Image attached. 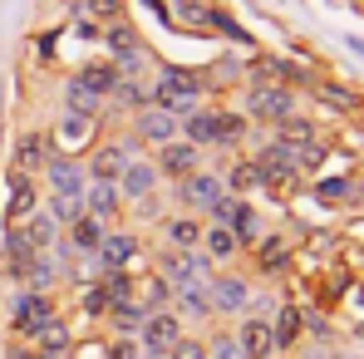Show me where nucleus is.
Here are the masks:
<instances>
[{"mask_svg": "<svg viewBox=\"0 0 364 359\" xmlns=\"http://www.w3.org/2000/svg\"><path fill=\"white\" fill-rule=\"evenodd\" d=\"M178 133L187 143H197L202 153L207 148H242L246 133H251V119L242 109H227V104H197L192 114L178 119Z\"/></svg>", "mask_w": 364, "mask_h": 359, "instance_id": "nucleus-1", "label": "nucleus"}, {"mask_svg": "<svg viewBox=\"0 0 364 359\" xmlns=\"http://www.w3.org/2000/svg\"><path fill=\"white\" fill-rule=\"evenodd\" d=\"M148 89H153V104L168 109V114H178V119L192 114L197 104H207V79L197 69H182V64H158L153 79H148Z\"/></svg>", "mask_w": 364, "mask_h": 359, "instance_id": "nucleus-2", "label": "nucleus"}, {"mask_svg": "<svg viewBox=\"0 0 364 359\" xmlns=\"http://www.w3.org/2000/svg\"><path fill=\"white\" fill-rule=\"evenodd\" d=\"M242 114L276 128L281 119H291V114H296V89H291V84H276V79H251Z\"/></svg>", "mask_w": 364, "mask_h": 359, "instance_id": "nucleus-3", "label": "nucleus"}, {"mask_svg": "<svg viewBox=\"0 0 364 359\" xmlns=\"http://www.w3.org/2000/svg\"><path fill=\"white\" fill-rule=\"evenodd\" d=\"M173 197H178L182 212H192V217H207L222 197H227V182L222 173H207V168H197V173H187V178L173 182Z\"/></svg>", "mask_w": 364, "mask_h": 359, "instance_id": "nucleus-4", "label": "nucleus"}, {"mask_svg": "<svg viewBox=\"0 0 364 359\" xmlns=\"http://www.w3.org/2000/svg\"><path fill=\"white\" fill-rule=\"evenodd\" d=\"M182 315L168 305V310H153V315H143V325H138V350H143V359H168V350L182 340Z\"/></svg>", "mask_w": 364, "mask_h": 359, "instance_id": "nucleus-5", "label": "nucleus"}, {"mask_svg": "<svg viewBox=\"0 0 364 359\" xmlns=\"http://www.w3.org/2000/svg\"><path fill=\"white\" fill-rule=\"evenodd\" d=\"M153 271L178 291V286H207L217 266H212L202 251H173V246H168V251H158V266H153Z\"/></svg>", "mask_w": 364, "mask_h": 359, "instance_id": "nucleus-6", "label": "nucleus"}, {"mask_svg": "<svg viewBox=\"0 0 364 359\" xmlns=\"http://www.w3.org/2000/svg\"><path fill=\"white\" fill-rule=\"evenodd\" d=\"M128 143L133 148H158V143H168V138H178V114H168V109H158V104H143L138 114H128Z\"/></svg>", "mask_w": 364, "mask_h": 359, "instance_id": "nucleus-7", "label": "nucleus"}, {"mask_svg": "<svg viewBox=\"0 0 364 359\" xmlns=\"http://www.w3.org/2000/svg\"><path fill=\"white\" fill-rule=\"evenodd\" d=\"M207 300H212V315H246L251 310V281L237 271H212Z\"/></svg>", "mask_w": 364, "mask_h": 359, "instance_id": "nucleus-8", "label": "nucleus"}, {"mask_svg": "<svg viewBox=\"0 0 364 359\" xmlns=\"http://www.w3.org/2000/svg\"><path fill=\"white\" fill-rule=\"evenodd\" d=\"M153 168H158V178H163V182H178V178H187V173L202 168V148L187 143V138L178 133V138H168V143L153 148Z\"/></svg>", "mask_w": 364, "mask_h": 359, "instance_id": "nucleus-9", "label": "nucleus"}, {"mask_svg": "<svg viewBox=\"0 0 364 359\" xmlns=\"http://www.w3.org/2000/svg\"><path fill=\"white\" fill-rule=\"evenodd\" d=\"M50 315H60L55 296H40V291H20V296L10 300V330H20L25 340H35V335H40V325H45Z\"/></svg>", "mask_w": 364, "mask_h": 359, "instance_id": "nucleus-10", "label": "nucleus"}, {"mask_svg": "<svg viewBox=\"0 0 364 359\" xmlns=\"http://www.w3.org/2000/svg\"><path fill=\"white\" fill-rule=\"evenodd\" d=\"M40 173H45L50 197H84V187H89L84 163H79V158H69V153H50V163H45Z\"/></svg>", "mask_w": 364, "mask_h": 359, "instance_id": "nucleus-11", "label": "nucleus"}, {"mask_svg": "<svg viewBox=\"0 0 364 359\" xmlns=\"http://www.w3.org/2000/svg\"><path fill=\"white\" fill-rule=\"evenodd\" d=\"M94 133H99V119H89V114H69V109H64L50 143H55V153L79 158V153H89V148H94Z\"/></svg>", "mask_w": 364, "mask_h": 359, "instance_id": "nucleus-12", "label": "nucleus"}, {"mask_svg": "<svg viewBox=\"0 0 364 359\" xmlns=\"http://www.w3.org/2000/svg\"><path fill=\"white\" fill-rule=\"evenodd\" d=\"M128 158H133V143L128 138H109V143H94L89 148V158H84V173L99 182H119V173L128 168Z\"/></svg>", "mask_w": 364, "mask_h": 359, "instance_id": "nucleus-13", "label": "nucleus"}, {"mask_svg": "<svg viewBox=\"0 0 364 359\" xmlns=\"http://www.w3.org/2000/svg\"><path fill=\"white\" fill-rule=\"evenodd\" d=\"M138 251H143V241L133 237V232H104V241H99V266L104 271H128L133 276V266H138Z\"/></svg>", "mask_w": 364, "mask_h": 359, "instance_id": "nucleus-14", "label": "nucleus"}, {"mask_svg": "<svg viewBox=\"0 0 364 359\" xmlns=\"http://www.w3.org/2000/svg\"><path fill=\"white\" fill-rule=\"evenodd\" d=\"M40 256H45V251H35L20 227H5V241H0V271H5L10 281H25V271H30Z\"/></svg>", "mask_w": 364, "mask_h": 359, "instance_id": "nucleus-15", "label": "nucleus"}, {"mask_svg": "<svg viewBox=\"0 0 364 359\" xmlns=\"http://www.w3.org/2000/svg\"><path fill=\"white\" fill-rule=\"evenodd\" d=\"M158 168H153V158H128V168L119 173V192H123V202L133 207V202H143V197H153L158 192Z\"/></svg>", "mask_w": 364, "mask_h": 359, "instance_id": "nucleus-16", "label": "nucleus"}, {"mask_svg": "<svg viewBox=\"0 0 364 359\" xmlns=\"http://www.w3.org/2000/svg\"><path fill=\"white\" fill-rule=\"evenodd\" d=\"M5 187H10V197H5V227H15V222H25L35 207H40V187L35 178H25V173H5Z\"/></svg>", "mask_w": 364, "mask_h": 359, "instance_id": "nucleus-17", "label": "nucleus"}, {"mask_svg": "<svg viewBox=\"0 0 364 359\" xmlns=\"http://www.w3.org/2000/svg\"><path fill=\"white\" fill-rule=\"evenodd\" d=\"M50 153H55L50 133L30 128V133H20V143H15V158H10V168H15V173H25V178H35V173H40L45 163H50Z\"/></svg>", "mask_w": 364, "mask_h": 359, "instance_id": "nucleus-18", "label": "nucleus"}, {"mask_svg": "<svg viewBox=\"0 0 364 359\" xmlns=\"http://www.w3.org/2000/svg\"><path fill=\"white\" fill-rule=\"evenodd\" d=\"M232 335H237V345H242V359H271L276 355L271 320H261V315H242V325H237Z\"/></svg>", "mask_w": 364, "mask_h": 359, "instance_id": "nucleus-19", "label": "nucleus"}, {"mask_svg": "<svg viewBox=\"0 0 364 359\" xmlns=\"http://www.w3.org/2000/svg\"><path fill=\"white\" fill-rule=\"evenodd\" d=\"M123 192H119V182H99V178H89V187H84V212L89 217H99V222H114V217H123Z\"/></svg>", "mask_w": 364, "mask_h": 359, "instance_id": "nucleus-20", "label": "nucleus"}, {"mask_svg": "<svg viewBox=\"0 0 364 359\" xmlns=\"http://www.w3.org/2000/svg\"><path fill=\"white\" fill-rule=\"evenodd\" d=\"M271 340H276L281 355H291V350L305 340V310L296 305V300H286V305L276 310V320H271Z\"/></svg>", "mask_w": 364, "mask_h": 359, "instance_id": "nucleus-21", "label": "nucleus"}, {"mask_svg": "<svg viewBox=\"0 0 364 359\" xmlns=\"http://www.w3.org/2000/svg\"><path fill=\"white\" fill-rule=\"evenodd\" d=\"M128 300H133L143 315H153V310H168V305H173V286H168L158 271H148L143 281H128Z\"/></svg>", "mask_w": 364, "mask_h": 359, "instance_id": "nucleus-22", "label": "nucleus"}, {"mask_svg": "<svg viewBox=\"0 0 364 359\" xmlns=\"http://www.w3.org/2000/svg\"><path fill=\"white\" fill-rule=\"evenodd\" d=\"M197 251L212 261V266H227V261H237V237H232V227H222V222H202V241H197Z\"/></svg>", "mask_w": 364, "mask_h": 359, "instance_id": "nucleus-23", "label": "nucleus"}, {"mask_svg": "<svg viewBox=\"0 0 364 359\" xmlns=\"http://www.w3.org/2000/svg\"><path fill=\"white\" fill-rule=\"evenodd\" d=\"M251 256H256V271H261V276H276V271H286V266H291V256H296V251H291V237H266V232H261Z\"/></svg>", "mask_w": 364, "mask_h": 359, "instance_id": "nucleus-24", "label": "nucleus"}, {"mask_svg": "<svg viewBox=\"0 0 364 359\" xmlns=\"http://www.w3.org/2000/svg\"><path fill=\"white\" fill-rule=\"evenodd\" d=\"M15 227L25 232V241H30L35 251H55V246H60V222H55L50 212H40V207H35L25 222H15Z\"/></svg>", "mask_w": 364, "mask_h": 359, "instance_id": "nucleus-25", "label": "nucleus"}, {"mask_svg": "<svg viewBox=\"0 0 364 359\" xmlns=\"http://www.w3.org/2000/svg\"><path fill=\"white\" fill-rule=\"evenodd\" d=\"M104 50H109V60H128V55H138V50H148L143 45V35L128 25V20H114V25H104Z\"/></svg>", "mask_w": 364, "mask_h": 359, "instance_id": "nucleus-26", "label": "nucleus"}, {"mask_svg": "<svg viewBox=\"0 0 364 359\" xmlns=\"http://www.w3.org/2000/svg\"><path fill=\"white\" fill-rule=\"evenodd\" d=\"M64 109H69V114H89V119H104V99H99V94H94V89H89V84L79 79V74H69V79H64Z\"/></svg>", "mask_w": 364, "mask_h": 359, "instance_id": "nucleus-27", "label": "nucleus"}, {"mask_svg": "<svg viewBox=\"0 0 364 359\" xmlns=\"http://www.w3.org/2000/svg\"><path fill=\"white\" fill-rule=\"evenodd\" d=\"M163 237H168L173 251H197V241H202V217H192V212L168 217V222H163Z\"/></svg>", "mask_w": 364, "mask_h": 359, "instance_id": "nucleus-28", "label": "nucleus"}, {"mask_svg": "<svg viewBox=\"0 0 364 359\" xmlns=\"http://www.w3.org/2000/svg\"><path fill=\"white\" fill-rule=\"evenodd\" d=\"M143 104H153V89H148V79H123L114 84V94H109V109H119V114H138Z\"/></svg>", "mask_w": 364, "mask_h": 359, "instance_id": "nucleus-29", "label": "nucleus"}, {"mask_svg": "<svg viewBox=\"0 0 364 359\" xmlns=\"http://www.w3.org/2000/svg\"><path fill=\"white\" fill-rule=\"evenodd\" d=\"M74 74H79V79L104 99V109H109V94H114V84H119V64L114 60H89V64H79Z\"/></svg>", "mask_w": 364, "mask_h": 359, "instance_id": "nucleus-30", "label": "nucleus"}, {"mask_svg": "<svg viewBox=\"0 0 364 359\" xmlns=\"http://www.w3.org/2000/svg\"><path fill=\"white\" fill-rule=\"evenodd\" d=\"M40 355H69L74 350V335H69V325H64V315H50L45 325H40V335L30 340Z\"/></svg>", "mask_w": 364, "mask_h": 359, "instance_id": "nucleus-31", "label": "nucleus"}, {"mask_svg": "<svg viewBox=\"0 0 364 359\" xmlns=\"http://www.w3.org/2000/svg\"><path fill=\"white\" fill-rule=\"evenodd\" d=\"M227 227H232L237 246H256V237L266 232V227H261V212L251 207V197H242V202H237V212H232V222H227Z\"/></svg>", "mask_w": 364, "mask_h": 359, "instance_id": "nucleus-32", "label": "nucleus"}, {"mask_svg": "<svg viewBox=\"0 0 364 359\" xmlns=\"http://www.w3.org/2000/svg\"><path fill=\"white\" fill-rule=\"evenodd\" d=\"M69 232V251H99V241H104V232H109V222H99V217H79V222H69L64 227Z\"/></svg>", "mask_w": 364, "mask_h": 359, "instance_id": "nucleus-33", "label": "nucleus"}, {"mask_svg": "<svg viewBox=\"0 0 364 359\" xmlns=\"http://www.w3.org/2000/svg\"><path fill=\"white\" fill-rule=\"evenodd\" d=\"M310 89H315V99H325V104H335L340 114H355L364 99L350 89V84H335V79H310Z\"/></svg>", "mask_w": 364, "mask_h": 359, "instance_id": "nucleus-34", "label": "nucleus"}, {"mask_svg": "<svg viewBox=\"0 0 364 359\" xmlns=\"http://www.w3.org/2000/svg\"><path fill=\"white\" fill-rule=\"evenodd\" d=\"M222 182H227V192L246 197L251 187H266V173H261V163H256V158H242L232 173H222Z\"/></svg>", "mask_w": 364, "mask_h": 359, "instance_id": "nucleus-35", "label": "nucleus"}, {"mask_svg": "<svg viewBox=\"0 0 364 359\" xmlns=\"http://www.w3.org/2000/svg\"><path fill=\"white\" fill-rule=\"evenodd\" d=\"M173 300H178V315H182V310H187L192 320H207V315H212L207 286H178V291H173Z\"/></svg>", "mask_w": 364, "mask_h": 359, "instance_id": "nucleus-36", "label": "nucleus"}, {"mask_svg": "<svg viewBox=\"0 0 364 359\" xmlns=\"http://www.w3.org/2000/svg\"><path fill=\"white\" fill-rule=\"evenodd\" d=\"M315 197H320L325 207H335V202L360 197V182H355V178H320V182H315Z\"/></svg>", "mask_w": 364, "mask_h": 359, "instance_id": "nucleus-37", "label": "nucleus"}, {"mask_svg": "<svg viewBox=\"0 0 364 359\" xmlns=\"http://www.w3.org/2000/svg\"><path fill=\"white\" fill-rule=\"evenodd\" d=\"M79 15L99 20V25H114V20H128V0H79Z\"/></svg>", "mask_w": 364, "mask_h": 359, "instance_id": "nucleus-38", "label": "nucleus"}, {"mask_svg": "<svg viewBox=\"0 0 364 359\" xmlns=\"http://www.w3.org/2000/svg\"><path fill=\"white\" fill-rule=\"evenodd\" d=\"M45 212L60 222V232H64L69 222H79V217H84V197H50V202H45Z\"/></svg>", "mask_w": 364, "mask_h": 359, "instance_id": "nucleus-39", "label": "nucleus"}, {"mask_svg": "<svg viewBox=\"0 0 364 359\" xmlns=\"http://www.w3.org/2000/svg\"><path fill=\"white\" fill-rule=\"evenodd\" d=\"M207 359H242V345H237V335H232V330H217V335L207 340Z\"/></svg>", "mask_w": 364, "mask_h": 359, "instance_id": "nucleus-40", "label": "nucleus"}, {"mask_svg": "<svg viewBox=\"0 0 364 359\" xmlns=\"http://www.w3.org/2000/svg\"><path fill=\"white\" fill-rule=\"evenodd\" d=\"M168 359H207V340H192V335H182L178 345L168 350Z\"/></svg>", "mask_w": 364, "mask_h": 359, "instance_id": "nucleus-41", "label": "nucleus"}, {"mask_svg": "<svg viewBox=\"0 0 364 359\" xmlns=\"http://www.w3.org/2000/svg\"><path fill=\"white\" fill-rule=\"evenodd\" d=\"M104 359H143V350H138L133 335H119L114 345H104Z\"/></svg>", "mask_w": 364, "mask_h": 359, "instance_id": "nucleus-42", "label": "nucleus"}, {"mask_svg": "<svg viewBox=\"0 0 364 359\" xmlns=\"http://www.w3.org/2000/svg\"><path fill=\"white\" fill-rule=\"evenodd\" d=\"M5 359H40V355H35V345H25V350H20V345H10Z\"/></svg>", "mask_w": 364, "mask_h": 359, "instance_id": "nucleus-43", "label": "nucleus"}, {"mask_svg": "<svg viewBox=\"0 0 364 359\" xmlns=\"http://www.w3.org/2000/svg\"><path fill=\"white\" fill-rule=\"evenodd\" d=\"M345 45H350V50H355V55L364 60V40H360V35H345Z\"/></svg>", "mask_w": 364, "mask_h": 359, "instance_id": "nucleus-44", "label": "nucleus"}, {"mask_svg": "<svg viewBox=\"0 0 364 359\" xmlns=\"http://www.w3.org/2000/svg\"><path fill=\"white\" fill-rule=\"evenodd\" d=\"M330 359H345V355H330Z\"/></svg>", "mask_w": 364, "mask_h": 359, "instance_id": "nucleus-45", "label": "nucleus"}, {"mask_svg": "<svg viewBox=\"0 0 364 359\" xmlns=\"http://www.w3.org/2000/svg\"><path fill=\"white\" fill-rule=\"evenodd\" d=\"M360 10H364V0H360Z\"/></svg>", "mask_w": 364, "mask_h": 359, "instance_id": "nucleus-46", "label": "nucleus"}]
</instances>
